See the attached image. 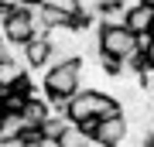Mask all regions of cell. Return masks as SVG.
I'll list each match as a JSON object with an SVG mask.
<instances>
[{
	"label": "cell",
	"mask_w": 154,
	"mask_h": 147,
	"mask_svg": "<svg viewBox=\"0 0 154 147\" xmlns=\"http://www.w3.org/2000/svg\"><path fill=\"white\" fill-rule=\"evenodd\" d=\"M41 86L48 93V106L65 113L69 99L82 89V58H69V62H58V65H48L45 75H41Z\"/></svg>",
	"instance_id": "cell-1"
},
{
	"label": "cell",
	"mask_w": 154,
	"mask_h": 147,
	"mask_svg": "<svg viewBox=\"0 0 154 147\" xmlns=\"http://www.w3.org/2000/svg\"><path fill=\"white\" fill-rule=\"evenodd\" d=\"M4 38L14 41V44H24V41L34 38V11L31 7L17 4V7L7 11V17H4Z\"/></svg>",
	"instance_id": "cell-2"
},
{
	"label": "cell",
	"mask_w": 154,
	"mask_h": 147,
	"mask_svg": "<svg viewBox=\"0 0 154 147\" xmlns=\"http://www.w3.org/2000/svg\"><path fill=\"white\" fill-rule=\"evenodd\" d=\"M99 51L127 58L130 51H137V34L130 27H99Z\"/></svg>",
	"instance_id": "cell-3"
},
{
	"label": "cell",
	"mask_w": 154,
	"mask_h": 147,
	"mask_svg": "<svg viewBox=\"0 0 154 147\" xmlns=\"http://www.w3.org/2000/svg\"><path fill=\"white\" fill-rule=\"evenodd\" d=\"M127 116L120 113V116H106V120H99L96 123V130H93V137L99 144H106V147H116V144H123L127 140Z\"/></svg>",
	"instance_id": "cell-4"
},
{
	"label": "cell",
	"mask_w": 154,
	"mask_h": 147,
	"mask_svg": "<svg viewBox=\"0 0 154 147\" xmlns=\"http://www.w3.org/2000/svg\"><path fill=\"white\" fill-rule=\"evenodd\" d=\"M48 58H51V44L48 38H31L24 41V62H28V69H48Z\"/></svg>",
	"instance_id": "cell-5"
},
{
	"label": "cell",
	"mask_w": 154,
	"mask_h": 147,
	"mask_svg": "<svg viewBox=\"0 0 154 147\" xmlns=\"http://www.w3.org/2000/svg\"><path fill=\"white\" fill-rule=\"evenodd\" d=\"M127 17H130V11L120 4H106L96 11V27H127Z\"/></svg>",
	"instance_id": "cell-6"
},
{
	"label": "cell",
	"mask_w": 154,
	"mask_h": 147,
	"mask_svg": "<svg viewBox=\"0 0 154 147\" xmlns=\"http://www.w3.org/2000/svg\"><path fill=\"white\" fill-rule=\"evenodd\" d=\"M21 116H24L28 127H41V123L51 116V106H48V99H28L24 109H21Z\"/></svg>",
	"instance_id": "cell-7"
},
{
	"label": "cell",
	"mask_w": 154,
	"mask_h": 147,
	"mask_svg": "<svg viewBox=\"0 0 154 147\" xmlns=\"http://www.w3.org/2000/svg\"><path fill=\"white\" fill-rule=\"evenodd\" d=\"M151 24H154V7H147V4H140L137 11H130V17H127V27H130L134 34L151 31Z\"/></svg>",
	"instance_id": "cell-8"
},
{
	"label": "cell",
	"mask_w": 154,
	"mask_h": 147,
	"mask_svg": "<svg viewBox=\"0 0 154 147\" xmlns=\"http://www.w3.org/2000/svg\"><path fill=\"white\" fill-rule=\"evenodd\" d=\"M24 75H28V69H24L21 62H14V58L0 62V89H11L14 82H21Z\"/></svg>",
	"instance_id": "cell-9"
},
{
	"label": "cell",
	"mask_w": 154,
	"mask_h": 147,
	"mask_svg": "<svg viewBox=\"0 0 154 147\" xmlns=\"http://www.w3.org/2000/svg\"><path fill=\"white\" fill-rule=\"evenodd\" d=\"M24 130H28V123H24L21 113H7L4 123H0V137H24Z\"/></svg>",
	"instance_id": "cell-10"
},
{
	"label": "cell",
	"mask_w": 154,
	"mask_h": 147,
	"mask_svg": "<svg viewBox=\"0 0 154 147\" xmlns=\"http://www.w3.org/2000/svg\"><path fill=\"white\" fill-rule=\"evenodd\" d=\"M58 140H62V147H82V144L89 140V133H86L79 123H69L65 130H62V137H58Z\"/></svg>",
	"instance_id": "cell-11"
},
{
	"label": "cell",
	"mask_w": 154,
	"mask_h": 147,
	"mask_svg": "<svg viewBox=\"0 0 154 147\" xmlns=\"http://www.w3.org/2000/svg\"><path fill=\"white\" fill-rule=\"evenodd\" d=\"M140 93L154 103V65H147V69L140 72Z\"/></svg>",
	"instance_id": "cell-12"
},
{
	"label": "cell",
	"mask_w": 154,
	"mask_h": 147,
	"mask_svg": "<svg viewBox=\"0 0 154 147\" xmlns=\"http://www.w3.org/2000/svg\"><path fill=\"white\" fill-rule=\"evenodd\" d=\"M151 44H154V34H151V31L137 34V51H144V55H147V48H151Z\"/></svg>",
	"instance_id": "cell-13"
},
{
	"label": "cell",
	"mask_w": 154,
	"mask_h": 147,
	"mask_svg": "<svg viewBox=\"0 0 154 147\" xmlns=\"http://www.w3.org/2000/svg\"><path fill=\"white\" fill-rule=\"evenodd\" d=\"M38 147H62V140H58V137H41Z\"/></svg>",
	"instance_id": "cell-14"
},
{
	"label": "cell",
	"mask_w": 154,
	"mask_h": 147,
	"mask_svg": "<svg viewBox=\"0 0 154 147\" xmlns=\"http://www.w3.org/2000/svg\"><path fill=\"white\" fill-rule=\"evenodd\" d=\"M82 147H106V144H99V140H96V137H89V140H86Z\"/></svg>",
	"instance_id": "cell-15"
},
{
	"label": "cell",
	"mask_w": 154,
	"mask_h": 147,
	"mask_svg": "<svg viewBox=\"0 0 154 147\" xmlns=\"http://www.w3.org/2000/svg\"><path fill=\"white\" fill-rule=\"evenodd\" d=\"M21 4H24V7H41L45 0H21Z\"/></svg>",
	"instance_id": "cell-16"
},
{
	"label": "cell",
	"mask_w": 154,
	"mask_h": 147,
	"mask_svg": "<svg viewBox=\"0 0 154 147\" xmlns=\"http://www.w3.org/2000/svg\"><path fill=\"white\" fill-rule=\"evenodd\" d=\"M147 62H151V65H154V44H151V48H147Z\"/></svg>",
	"instance_id": "cell-17"
},
{
	"label": "cell",
	"mask_w": 154,
	"mask_h": 147,
	"mask_svg": "<svg viewBox=\"0 0 154 147\" xmlns=\"http://www.w3.org/2000/svg\"><path fill=\"white\" fill-rule=\"evenodd\" d=\"M7 11H11V7H4V4H0V21H4V17H7Z\"/></svg>",
	"instance_id": "cell-18"
},
{
	"label": "cell",
	"mask_w": 154,
	"mask_h": 147,
	"mask_svg": "<svg viewBox=\"0 0 154 147\" xmlns=\"http://www.w3.org/2000/svg\"><path fill=\"white\" fill-rule=\"evenodd\" d=\"M4 116H7V109H4V103H0V123H4Z\"/></svg>",
	"instance_id": "cell-19"
},
{
	"label": "cell",
	"mask_w": 154,
	"mask_h": 147,
	"mask_svg": "<svg viewBox=\"0 0 154 147\" xmlns=\"http://www.w3.org/2000/svg\"><path fill=\"white\" fill-rule=\"evenodd\" d=\"M144 4H147V7H154V0H144Z\"/></svg>",
	"instance_id": "cell-20"
},
{
	"label": "cell",
	"mask_w": 154,
	"mask_h": 147,
	"mask_svg": "<svg viewBox=\"0 0 154 147\" xmlns=\"http://www.w3.org/2000/svg\"><path fill=\"white\" fill-rule=\"evenodd\" d=\"M24 147H38V144H24Z\"/></svg>",
	"instance_id": "cell-21"
},
{
	"label": "cell",
	"mask_w": 154,
	"mask_h": 147,
	"mask_svg": "<svg viewBox=\"0 0 154 147\" xmlns=\"http://www.w3.org/2000/svg\"><path fill=\"white\" fill-rule=\"evenodd\" d=\"M151 34H154V24H151Z\"/></svg>",
	"instance_id": "cell-22"
},
{
	"label": "cell",
	"mask_w": 154,
	"mask_h": 147,
	"mask_svg": "<svg viewBox=\"0 0 154 147\" xmlns=\"http://www.w3.org/2000/svg\"><path fill=\"white\" fill-rule=\"evenodd\" d=\"M116 147H123V144H116Z\"/></svg>",
	"instance_id": "cell-23"
}]
</instances>
